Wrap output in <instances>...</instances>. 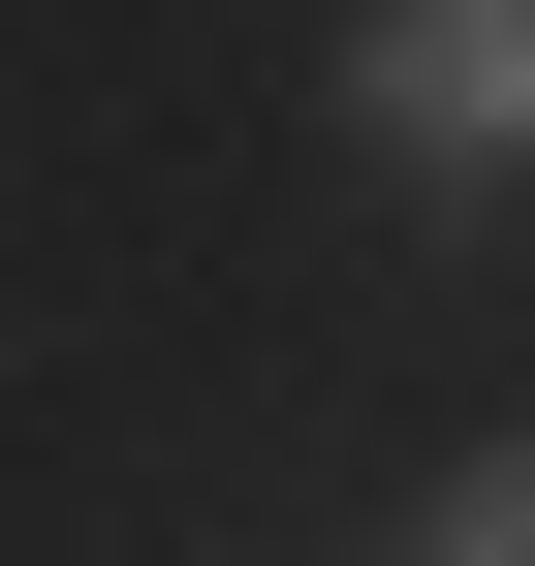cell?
<instances>
[{
	"label": "cell",
	"mask_w": 535,
	"mask_h": 566,
	"mask_svg": "<svg viewBox=\"0 0 535 566\" xmlns=\"http://www.w3.org/2000/svg\"><path fill=\"white\" fill-rule=\"evenodd\" d=\"M347 126L410 189H535V0H378L347 32Z\"/></svg>",
	"instance_id": "obj_1"
},
{
	"label": "cell",
	"mask_w": 535,
	"mask_h": 566,
	"mask_svg": "<svg viewBox=\"0 0 535 566\" xmlns=\"http://www.w3.org/2000/svg\"><path fill=\"white\" fill-rule=\"evenodd\" d=\"M441 566H535V441H504V472H473V504H441Z\"/></svg>",
	"instance_id": "obj_2"
}]
</instances>
